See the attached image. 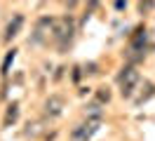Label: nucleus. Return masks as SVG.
<instances>
[{
  "label": "nucleus",
  "instance_id": "3",
  "mask_svg": "<svg viewBox=\"0 0 155 141\" xmlns=\"http://www.w3.org/2000/svg\"><path fill=\"white\" fill-rule=\"evenodd\" d=\"M136 85H139V71L132 68V66H127L125 71L120 73V92H122L125 99H129V96L134 94Z\"/></svg>",
  "mask_w": 155,
  "mask_h": 141
},
{
  "label": "nucleus",
  "instance_id": "11",
  "mask_svg": "<svg viewBox=\"0 0 155 141\" xmlns=\"http://www.w3.org/2000/svg\"><path fill=\"white\" fill-rule=\"evenodd\" d=\"M78 0H68V7H73V5H75Z\"/></svg>",
  "mask_w": 155,
  "mask_h": 141
},
{
  "label": "nucleus",
  "instance_id": "4",
  "mask_svg": "<svg viewBox=\"0 0 155 141\" xmlns=\"http://www.w3.org/2000/svg\"><path fill=\"white\" fill-rule=\"evenodd\" d=\"M64 106H66L64 96H59V94H52L47 101H45V115H49V118H59V115L64 113Z\"/></svg>",
  "mask_w": 155,
  "mask_h": 141
},
{
  "label": "nucleus",
  "instance_id": "5",
  "mask_svg": "<svg viewBox=\"0 0 155 141\" xmlns=\"http://www.w3.org/2000/svg\"><path fill=\"white\" fill-rule=\"evenodd\" d=\"M52 24H54V19H49V17H42L35 24V33H33V42H45L47 40V33H52Z\"/></svg>",
  "mask_w": 155,
  "mask_h": 141
},
{
  "label": "nucleus",
  "instance_id": "9",
  "mask_svg": "<svg viewBox=\"0 0 155 141\" xmlns=\"http://www.w3.org/2000/svg\"><path fill=\"white\" fill-rule=\"evenodd\" d=\"M40 132H42V125H40V122H28V129H26L28 136H38Z\"/></svg>",
  "mask_w": 155,
  "mask_h": 141
},
{
  "label": "nucleus",
  "instance_id": "1",
  "mask_svg": "<svg viewBox=\"0 0 155 141\" xmlns=\"http://www.w3.org/2000/svg\"><path fill=\"white\" fill-rule=\"evenodd\" d=\"M73 19L71 17H61V19H54V24H52V38L57 40L59 47H66L71 42V38H73Z\"/></svg>",
  "mask_w": 155,
  "mask_h": 141
},
{
  "label": "nucleus",
  "instance_id": "6",
  "mask_svg": "<svg viewBox=\"0 0 155 141\" xmlns=\"http://www.w3.org/2000/svg\"><path fill=\"white\" fill-rule=\"evenodd\" d=\"M21 26H24V17H21V14H14L12 21L7 24V28H5L2 40H5V42H10L12 38H17V35H19V31H21Z\"/></svg>",
  "mask_w": 155,
  "mask_h": 141
},
{
  "label": "nucleus",
  "instance_id": "8",
  "mask_svg": "<svg viewBox=\"0 0 155 141\" xmlns=\"http://www.w3.org/2000/svg\"><path fill=\"white\" fill-rule=\"evenodd\" d=\"M14 56H17V49H12V52H7V56H5V61H2V75L10 73V66L12 61H14Z\"/></svg>",
  "mask_w": 155,
  "mask_h": 141
},
{
  "label": "nucleus",
  "instance_id": "7",
  "mask_svg": "<svg viewBox=\"0 0 155 141\" xmlns=\"http://www.w3.org/2000/svg\"><path fill=\"white\" fill-rule=\"evenodd\" d=\"M19 118V103H10L7 106V113H5V120H2V127H12Z\"/></svg>",
  "mask_w": 155,
  "mask_h": 141
},
{
  "label": "nucleus",
  "instance_id": "10",
  "mask_svg": "<svg viewBox=\"0 0 155 141\" xmlns=\"http://www.w3.org/2000/svg\"><path fill=\"white\" fill-rule=\"evenodd\" d=\"M110 99V92H108L106 87H101V92H99V101H108Z\"/></svg>",
  "mask_w": 155,
  "mask_h": 141
},
{
  "label": "nucleus",
  "instance_id": "2",
  "mask_svg": "<svg viewBox=\"0 0 155 141\" xmlns=\"http://www.w3.org/2000/svg\"><path fill=\"white\" fill-rule=\"evenodd\" d=\"M99 127H101V118H87L71 132V141H89L99 132Z\"/></svg>",
  "mask_w": 155,
  "mask_h": 141
}]
</instances>
